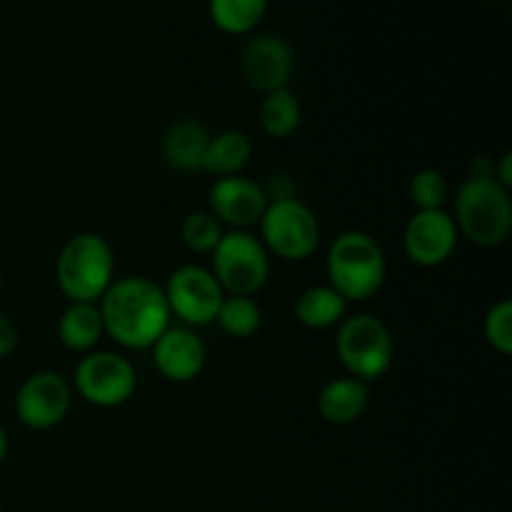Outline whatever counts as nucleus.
I'll list each match as a JSON object with an SVG mask.
<instances>
[{
    "label": "nucleus",
    "instance_id": "6e6552de",
    "mask_svg": "<svg viewBox=\"0 0 512 512\" xmlns=\"http://www.w3.org/2000/svg\"><path fill=\"white\" fill-rule=\"evenodd\" d=\"M138 388L133 363L118 353H88L75 368V390L98 408H118L128 403Z\"/></svg>",
    "mask_w": 512,
    "mask_h": 512
},
{
    "label": "nucleus",
    "instance_id": "9b49d317",
    "mask_svg": "<svg viewBox=\"0 0 512 512\" xmlns=\"http://www.w3.org/2000/svg\"><path fill=\"white\" fill-rule=\"evenodd\" d=\"M458 238L455 220L445 210H418L405 225L403 245L413 263L423 268H438L455 253Z\"/></svg>",
    "mask_w": 512,
    "mask_h": 512
},
{
    "label": "nucleus",
    "instance_id": "2eb2a0df",
    "mask_svg": "<svg viewBox=\"0 0 512 512\" xmlns=\"http://www.w3.org/2000/svg\"><path fill=\"white\" fill-rule=\"evenodd\" d=\"M210 135L198 120H178L163 135V158L178 173H198L203 170L205 150Z\"/></svg>",
    "mask_w": 512,
    "mask_h": 512
},
{
    "label": "nucleus",
    "instance_id": "f3484780",
    "mask_svg": "<svg viewBox=\"0 0 512 512\" xmlns=\"http://www.w3.org/2000/svg\"><path fill=\"white\" fill-rule=\"evenodd\" d=\"M103 315L98 303H73L58 323L60 343L73 353H90L103 338Z\"/></svg>",
    "mask_w": 512,
    "mask_h": 512
},
{
    "label": "nucleus",
    "instance_id": "4468645a",
    "mask_svg": "<svg viewBox=\"0 0 512 512\" xmlns=\"http://www.w3.org/2000/svg\"><path fill=\"white\" fill-rule=\"evenodd\" d=\"M205 345L198 335L185 325H170L153 345V360L158 373L170 383H190L205 368Z\"/></svg>",
    "mask_w": 512,
    "mask_h": 512
},
{
    "label": "nucleus",
    "instance_id": "dca6fc26",
    "mask_svg": "<svg viewBox=\"0 0 512 512\" xmlns=\"http://www.w3.org/2000/svg\"><path fill=\"white\" fill-rule=\"evenodd\" d=\"M370 400L368 383L358 378H338L330 380L323 390H320L318 408L328 423L333 425H350L365 413Z\"/></svg>",
    "mask_w": 512,
    "mask_h": 512
},
{
    "label": "nucleus",
    "instance_id": "4be33fe9",
    "mask_svg": "<svg viewBox=\"0 0 512 512\" xmlns=\"http://www.w3.org/2000/svg\"><path fill=\"white\" fill-rule=\"evenodd\" d=\"M215 323L230 338H250V335L258 333L260 323H263V313H260L258 303L253 298L225 295L223 305H220L218 315H215Z\"/></svg>",
    "mask_w": 512,
    "mask_h": 512
},
{
    "label": "nucleus",
    "instance_id": "423d86ee",
    "mask_svg": "<svg viewBox=\"0 0 512 512\" xmlns=\"http://www.w3.org/2000/svg\"><path fill=\"white\" fill-rule=\"evenodd\" d=\"M335 348L350 378H358L363 383L380 378L393 365V338L383 320L375 315L360 313L345 318L340 323Z\"/></svg>",
    "mask_w": 512,
    "mask_h": 512
},
{
    "label": "nucleus",
    "instance_id": "f257e3e1",
    "mask_svg": "<svg viewBox=\"0 0 512 512\" xmlns=\"http://www.w3.org/2000/svg\"><path fill=\"white\" fill-rule=\"evenodd\" d=\"M98 308L105 333L130 350L153 348L155 340L170 328L163 288L140 275L113 280L98 300Z\"/></svg>",
    "mask_w": 512,
    "mask_h": 512
},
{
    "label": "nucleus",
    "instance_id": "20e7f679",
    "mask_svg": "<svg viewBox=\"0 0 512 512\" xmlns=\"http://www.w3.org/2000/svg\"><path fill=\"white\" fill-rule=\"evenodd\" d=\"M115 258L98 233H78L63 245L55 263L58 285L73 303H98L113 283Z\"/></svg>",
    "mask_w": 512,
    "mask_h": 512
},
{
    "label": "nucleus",
    "instance_id": "0eeeda50",
    "mask_svg": "<svg viewBox=\"0 0 512 512\" xmlns=\"http://www.w3.org/2000/svg\"><path fill=\"white\" fill-rule=\"evenodd\" d=\"M210 273L215 275L225 293L253 298L268 283V250L248 230H230V233H223L218 248L213 250Z\"/></svg>",
    "mask_w": 512,
    "mask_h": 512
},
{
    "label": "nucleus",
    "instance_id": "7ed1b4c3",
    "mask_svg": "<svg viewBox=\"0 0 512 512\" xmlns=\"http://www.w3.org/2000/svg\"><path fill=\"white\" fill-rule=\"evenodd\" d=\"M385 255L378 240L363 230H345L333 240L328 250L330 288L338 290L345 300H368L383 288Z\"/></svg>",
    "mask_w": 512,
    "mask_h": 512
},
{
    "label": "nucleus",
    "instance_id": "39448f33",
    "mask_svg": "<svg viewBox=\"0 0 512 512\" xmlns=\"http://www.w3.org/2000/svg\"><path fill=\"white\" fill-rule=\"evenodd\" d=\"M258 225L263 233L260 243L265 245V250L293 263L310 258L320 243L318 218L308 205L300 203L293 195L268 200V208Z\"/></svg>",
    "mask_w": 512,
    "mask_h": 512
},
{
    "label": "nucleus",
    "instance_id": "f03ea898",
    "mask_svg": "<svg viewBox=\"0 0 512 512\" xmlns=\"http://www.w3.org/2000/svg\"><path fill=\"white\" fill-rule=\"evenodd\" d=\"M455 228L480 248H498L510 238V190L493 175H468L455 198Z\"/></svg>",
    "mask_w": 512,
    "mask_h": 512
},
{
    "label": "nucleus",
    "instance_id": "c85d7f7f",
    "mask_svg": "<svg viewBox=\"0 0 512 512\" xmlns=\"http://www.w3.org/2000/svg\"><path fill=\"white\" fill-rule=\"evenodd\" d=\"M0 512H3V510H0Z\"/></svg>",
    "mask_w": 512,
    "mask_h": 512
},
{
    "label": "nucleus",
    "instance_id": "5701e85b",
    "mask_svg": "<svg viewBox=\"0 0 512 512\" xmlns=\"http://www.w3.org/2000/svg\"><path fill=\"white\" fill-rule=\"evenodd\" d=\"M180 235H183V243L193 253H213L218 248L220 238H223V225H220V220L213 213L198 210V213H190L183 220Z\"/></svg>",
    "mask_w": 512,
    "mask_h": 512
},
{
    "label": "nucleus",
    "instance_id": "393cba45",
    "mask_svg": "<svg viewBox=\"0 0 512 512\" xmlns=\"http://www.w3.org/2000/svg\"><path fill=\"white\" fill-rule=\"evenodd\" d=\"M485 338L500 355L512 353V303L500 300L485 315Z\"/></svg>",
    "mask_w": 512,
    "mask_h": 512
},
{
    "label": "nucleus",
    "instance_id": "aec40b11",
    "mask_svg": "<svg viewBox=\"0 0 512 512\" xmlns=\"http://www.w3.org/2000/svg\"><path fill=\"white\" fill-rule=\"evenodd\" d=\"M300 118H303V110H300V103L293 90L288 88L268 93L263 105H260V128L270 138H288V135H293L298 130Z\"/></svg>",
    "mask_w": 512,
    "mask_h": 512
},
{
    "label": "nucleus",
    "instance_id": "b1692460",
    "mask_svg": "<svg viewBox=\"0 0 512 512\" xmlns=\"http://www.w3.org/2000/svg\"><path fill=\"white\" fill-rule=\"evenodd\" d=\"M448 193V180L440 170H418L410 180V200L418 205V210H443Z\"/></svg>",
    "mask_w": 512,
    "mask_h": 512
},
{
    "label": "nucleus",
    "instance_id": "6ab92c4d",
    "mask_svg": "<svg viewBox=\"0 0 512 512\" xmlns=\"http://www.w3.org/2000/svg\"><path fill=\"white\" fill-rule=\"evenodd\" d=\"M250 155H253V143H250L248 135L240 133V130H223V133L210 138L203 158V170L218 175V178L238 175L248 165Z\"/></svg>",
    "mask_w": 512,
    "mask_h": 512
},
{
    "label": "nucleus",
    "instance_id": "a878e982",
    "mask_svg": "<svg viewBox=\"0 0 512 512\" xmlns=\"http://www.w3.org/2000/svg\"><path fill=\"white\" fill-rule=\"evenodd\" d=\"M18 348V328L8 315H0V358L10 355Z\"/></svg>",
    "mask_w": 512,
    "mask_h": 512
},
{
    "label": "nucleus",
    "instance_id": "ddd939ff",
    "mask_svg": "<svg viewBox=\"0 0 512 512\" xmlns=\"http://www.w3.org/2000/svg\"><path fill=\"white\" fill-rule=\"evenodd\" d=\"M240 65H243L245 83L268 95L288 88L293 75V53L278 35H260L245 45Z\"/></svg>",
    "mask_w": 512,
    "mask_h": 512
},
{
    "label": "nucleus",
    "instance_id": "a211bd4d",
    "mask_svg": "<svg viewBox=\"0 0 512 512\" xmlns=\"http://www.w3.org/2000/svg\"><path fill=\"white\" fill-rule=\"evenodd\" d=\"M345 310H348V300L338 290L330 288V285H313L295 303V318L305 328L325 330L343 323Z\"/></svg>",
    "mask_w": 512,
    "mask_h": 512
},
{
    "label": "nucleus",
    "instance_id": "1a4fd4ad",
    "mask_svg": "<svg viewBox=\"0 0 512 512\" xmlns=\"http://www.w3.org/2000/svg\"><path fill=\"white\" fill-rule=\"evenodd\" d=\"M163 293L170 315L193 328L215 323V315L225 300V290L220 288L215 275L200 265H183L173 270Z\"/></svg>",
    "mask_w": 512,
    "mask_h": 512
},
{
    "label": "nucleus",
    "instance_id": "bb28decb",
    "mask_svg": "<svg viewBox=\"0 0 512 512\" xmlns=\"http://www.w3.org/2000/svg\"><path fill=\"white\" fill-rule=\"evenodd\" d=\"M5 455H8V433H5V428L0 425V463L5 460Z\"/></svg>",
    "mask_w": 512,
    "mask_h": 512
},
{
    "label": "nucleus",
    "instance_id": "412c9836",
    "mask_svg": "<svg viewBox=\"0 0 512 512\" xmlns=\"http://www.w3.org/2000/svg\"><path fill=\"white\" fill-rule=\"evenodd\" d=\"M268 0H210V18L223 33L243 35L263 18Z\"/></svg>",
    "mask_w": 512,
    "mask_h": 512
},
{
    "label": "nucleus",
    "instance_id": "9d476101",
    "mask_svg": "<svg viewBox=\"0 0 512 512\" xmlns=\"http://www.w3.org/2000/svg\"><path fill=\"white\" fill-rule=\"evenodd\" d=\"M70 400H73V393H70L68 380L53 370H40L20 385L15 413L25 428L50 430L63 423L70 410Z\"/></svg>",
    "mask_w": 512,
    "mask_h": 512
},
{
    "label": "nucleus",
    "instance_id": "f8f14e48",
    "mask_svg": "<svg viewBox=\"0 0 512 512\" xmlns=\"http://www.w3.org/2000/svg\"><path fill=\"white\" fill-rule=\"evenodd\" d=\"M210 213L220 223L233 225V230H248L250 225H258L268 208V195L243 175H228L218 178L210 188Z\"/></svg>",
    "mask_w": 512,
    "mask_h": 512
},
{
    "label": "nucleus",
    "instance_id": "cd10ccee",
    "mask_svg": "<svg viewBox=\"0 0 512 512\" xmlns=\"http://www.w3.org/2000/svg\"><path fill=\"white\" fill-rule=\"evenodd\" d=\"M0 288H3V275H0Z\"/></svg>",
    "mask_w": 512,
    "mask_h": 512
}]
</instances>
